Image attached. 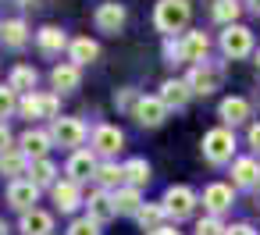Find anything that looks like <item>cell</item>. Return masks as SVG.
Listing matches in <instances>:
<instances>
[{
  "label": "cell",
  "instance_id": "obj_1",
  "mask_svg": "<svg viewBox=\"0 0 260 235\" xmlns=\"http://www.w3.org/2000/svg\"><path fill=\"white\" fill-rule=\"evenodd\" d=\"M189 18H192L189 0H157L153 8V25L157 32H164V40H175V32H185Z\"/></svg>",
  "mask_w": 260,
  "mask_h": 235
},
{
  "label": "cell",
  "instance_id": "obj_2",
  "mask_svg": "<svg viewBox=\"0 0 260 235\" xmlns=\"http://www.w3.org/2000/svg\"><path fill=\"white\" fill-rule=\"evenodd\" d=\"M200 153H203V160H207V164H214V167H221V164L235 160V132H232V128H224V125H221V128L203 132Z\"/></svg>",
  "mask_w": 260,
  "mask_h": 235
},
{
  "label": "cell",
  "instance_id": "obj_3",
  "mask_svg": "<svg viewBox=\"0 0 260 235\" xmlns=\"http://www.w3.org/2000/svg\"><path fill=\"white\" fill-rule=\"evenodd\" d=\"M18 114L36 121V118H50L57 121L61 118V96L57 93H25L22 104H18Z\"/></svg>",
  "mask_w": 260,
  "mask_h": 235
},
{
  "label": "cell",
  "instance_id": "obj_4",
  "mask_svg": "<svg viewBox=\"0 0 260 235\" xmlns=\"http://www.w3.org/2000/svg\"><path fill=\"white\" fill-rule=\"evenodd\" d=\"M50 136H54V146H68L75 153L89 139V128L82 118H57V121H50Z\"/></svg>",
  "mask_w": 260,
  "mask_h": 235
},
{
  "label": "cell",
  "instance_id": "obj_5",
  "mask_svg": "<svg viewBox=\"0 0 260 235\" xmlns=\"http://www.w3.org/2000/svg\"><path fill=\"white\" fill-rule=\"evenodd\" d=\"M164 210H168V217L171 221H185V217H192L196 214V207H200V196L189 189V185H168V192H164Z\"/></svg>",
  "mask_w": 260,
  "mask_h": 235
},
{
  "label": "cell",
  "instance_id": "obj_6",
  "mask_svg": "<svg viewBox=\"0 0 260 235\" xmlns=\"http://www.w3.org/2000/svg\"><path fill=\"white\" fill-rule=\"evenodd\" d=\"M89 150L96 153V157H104V160H114L118 153H121V146H125V132L118 128V125H96L93 128V136H89Z\"/></svg>",
  "mask_w": 260,
  "mask_h": 235
},
{
  "label": "cell",
  "instance_id": "obj_7",
  "mask_svg": "<svg viewBox=\"0 0 260 235\" xmlns=\"http://www.w3.org/2000/svg\"><path fill=\"white\" fill-rule=\"evenodd\" d=\"M125 22H128V11H125V4H118V0H104V4H96V11H93V25L100 32H107V36H118L125 29Z\"/></svg>",
  "mask_w": 260,
  "mask_h": 235
},
{
  "label": "cell",
  "instance_id": "obj_8",
  "mask_svg": "<svg viewBox=\"0 0 260 235\" xmlns=\"http://www.w3.org/2000/svg\"><path fill=\"white\" fill-rule=\"evenodd\" d=\"M221 54L228 61H239V57H249L253 54V32L246 25H228L221 32Z\"/></svg>",
  "mask_w": 260,
  "mask_h": 235
},
{
  "label": "cell",
  "instance_id": "obj_9",
  "mask_svg": "<svg viewBox=\"0 0 260 235\" xmlns=\"http://www.w3.org/2000/svg\"><path fill=\"white\" fill-rule=\"evenodd\" d=\"M200 203L207 207V214L221 217V214H228V210H232V203H235V185H228V182H210V185L203 189Z\"/></svg>",
  "mask_w": 260,
  "mask_h": 235
},
{
  "label": "cell",
  "instance_id": "obj_10",
  "mask_svg": "<svg viewBox=\"0 0 260 235\" xmlns=\"http://www.w3.org/2000/svg\"><path fill=\"white\" fill-rule=\"evenodd\" d=\"M185 82H189V89H192L196 96H210V93L221 86V68H214L210 61L192 64V68H189V75H185Z\"/></svg>",
  "mask_w": 260,
  "mask_h": 235
},
{
  "label": "cell",
  "instance_id": "obj_11",
  "mask_svg": "<svg viewBox=\"0 0 260 235\" xmlns=\"http://www.w3.org/2000/svg\"><path fill=\"white\" fill-rule=\"evenodd\" d=\"M96 167H100V160H96V153L93 150H75L72 157H68V164H64V175L72 178V182H89V178H96Z\"/></svg>",
  "mask_w": 260,
  "mask_h": 235
},
{
  "label": "cell",
  "instance_id": "obj_12",
  "mask_svg": "<svg viewBox=\"0 0 260 235\" xmlns=\"http://www.w3.org/2000/svg\"><path fill=\"white\" fill-rule=\"evenodd\" d=\"M50 146H54V136H50L47 128H25V132L18 136V150H22L29 160H43V157L50 153Z\"/></svg>",
  "mask_w": 260,
  "mask_h": 235
},
{
  "label": "cell",
  "instance_id": "obj_13",
  "mask_svg": "<svg viewBox=\"0 0 260 235\" xmlns=\"http://www.w3.org/2000/svg\"><path fill=\"white\" fill-rule=\"evenodd\" d=\"M132 118H136V125H143V128H157V125H164L168 107H164V100H160V96H139V104H136Z\"/></svg>",
  "mask_w": 260,
  "mask_h": 235
},
{
  "label": "cell",
  "instance_id": "obj_14",
  "mask_svg": "<svg viewBox=\"0 0 260 235\" xmlns=\"http://www.w3.org/2000/svg\"><path fill=\"white\" fill-rule=\"evenodd\" d=\"M8 203H11L18 214H29V210H36V203H40V185H32L29 178H18V182H11V185H8Z\"/></svg>",
  "mask_w": 260,
  "mask_h": 235
},
{
  "label": "cell",
  "instance_id": "obj_15",
  "mask_svg": "<svg viewBox=\"0 0 260 235\" xmlns=\"http://www.w3.org/2000/svg\"><path fill=\"white\" fill-rule=\"evenodd\" d=\"M50 199H54V207L61 210V214H72V210H79L86 199H82V185L79 182H72V178H61L54 189H50Z\"/></svg>",
  "mask_w": 260,
  "mask_h": 235
},
{
  "label": "cell",
  "instance_id": "obj_16",
  "mask_svg": "<svg viewBox=\"0 0 260 235\" xmlns=\"http://www.w3.org/2000/svg\"><path fill=\"white\" fill-rule=\"evenodd\" d=\"M86 217H93L96 224H107L111 217H118L114 192H107V189H93V192H89V199H86Z\"/></svg>",
  "mask_w": 260,
  "mask_h": 235
},
{
  "label": "cell",
  "instance_id": "obj_17",
  "mask_svg": "<svg viewBox=\"0 0 260 235\" xmlns=\"http://www.w3.org/2000/svg\"><path fill=\"white\" fill-rule=\"evenodd\" d=\"M79 82H82V68H79V64H72V61L54 64V72H50V86H54L57 96H61V93H75Z\"/></svg>",
  "mask_w": 260,
  "mask_h": 235
},
{
  "label": "cell",
  "instance_id": "obj_18",
  "mask_svg": "<svg viewBox=\"0 0 260 235\" xmlns=\"http://www.w3.org/2000/svg\"><path fill=\"white\" fill-rule=\"evenodd\" d=\"M217 118H221L224 128L235 132V125H242V121L249 118V100H246V96H224V100L217 104Z\"/></svg>",
  "mask_w": 260,
  "mask_h": 235
},
{
  "label": "cell",
  "instance_id": "obj_19",
  "mask_svg": "<svg viewBox=\"0 0 260 235\" xmlns=\"http://www.w3.org/2000/svg\"><path fill=\"white\" fill-rule=\"evenodd\" d=\"M232 185H235V189H253V185H260V160H256V157H235V160H232Z\"/></svg>",
  "mask_w": 260,
  "mask_h": 235
},
{
  "label": "cell",
  "instance_id": "obj_20",
  "mask_svg": "<svg viewBox=\"0 0 260 235\" xmlns=\"http://www.w3.org/2000/svg\"><path fill=\"white\" fill-rule=\"evenodd\" d=\"M157 96L164 100V107H168V111H182V107L189 104L192 89H189V82H185V79H164Z\"/></svg>",
  "mask_w": 260,
  "mask_h": 235
},
{
  "label": "cell",
  "instance_id": "obj_21",
  "mask_svg": "<svg viewBox=\"0 0 260 235\" xmlns=\"http://www.w3.org/2000/svg\"><path fill=\"white\" fill-rule=\"evenodd\" d=\"M36 43H40V50H43L47 57H57L61 50L72 47V40H68L64 29H57V25H43V29L36 32Z\"/></svg>",
  "mask_w": 260,
  "mask_h": 235
},
{
  "label": "cell",
  "instance_id": "obj_22",
  "mask_svg": "<svg viewBox=\"0 0 260 235\" xmlns=\"http://www.w3.org/2000/svg\"><path fill=\"white\" fill-rule=\"evenodd\" d=\"M18 231L22 235H50L54 231V214L50 210H29V214H22V221H18Z\"/></svg>",
  "mask_w": 260,
  "mask_h": 235
},
{
  "label": "cell",
  "instance_id": "obj_23",
  "mask_svg": "<svg viewBox=\"0 0 260 235\" xmlns=\"http://www.w3.org/2000/svg\"><path fill=\"white\" fill-rule=\"evenodd\" d=\"M0 43H4L8 50H22L29 43V25L22 18H8V22H0Z\"/></svg>",
  "mask_w": 260,
  "mask_h": 235
},
{
  "label": "cell",
  "instance_id": "obj_24",
  "mask_svg": "<svg viewBox=\"0 0 260 235\" xmlns=\"http://www.w3.org/2000/svg\"><path fill=\"white\" fill-rule=\"evenodd\" d=\"M182 47H185V61L203 64V61H207V54H210V36H207L203 29L185 32V36H182Z\"/></svg>",
  "mask_w": 260,
  "mask_h": 235
},
{
  "label": "cell",
  "instance_id": "obj_25",
  "mask_svg": "<svg viewBox=\"0 0 260 235\" xmlns=\"http://www.w3.org/2000/svg\"><path fill=\"white\" fill-rule=\"evenodd\" d=\"M96 57H100L96 40H89V36H75V40H72V47H68V61H72V64L86 68V64H93Z\"/></svg>",
  "mask_w": 260,
  "mask_h": 235
},
{
  "label": "cell",
  "instance_id": "obj_26",
  "mask_svg": "<svg viewBox=\"0 0 260 235\" xmlns=\"http://www.w3.org/2000/svg\"><path fill=\"white\" fill-rule=\"evenodd\" d=\"M121 167H125V185H132V189H143L153 178V167H150L146 157H128Z\"/></svg>",
  "mask_w": 260,
  "mask_h": 235
},
{
  "label": "cell",
  "instance_id": "obj_27",
  "mask_svg": "<svg viewBox=\"0 0 260 235\" xmlns=\"http://www.w3.org/2000/svg\"><path fill=\"white\" fill-rule=\"evenodd\" d=\"M29 164H32V160H29L18 146H11L8 153H0V175H8L11 182H18L22 175H29Z\"/></svg>",
  "mask_w": 260,
  "mask_h": 235
},
{
  "label": "cell",
  "instance_id": "obj_28",
  "mask_svg": "<svg viewBox=\"0 0 260 235\" xmlns=\"http://www.w3.org/2000/svg\"><path fill=\"white\" fill-rule=\"evenodd\" d=\"M36 82H40V72H36L32 64H15V68H11V79H8V86H11L18 96H25V93H36Z\"/></svg>",
  "mask_w": 260,
  "mask_h": 235
},
{
  "label": "cell",
  "instance_id": "obj_29",
  "mask_svg": "<svg viewBox=\"0 0 260 235\" xmlns=\"http://www.w3.org/2000/svg\"><path fill=\"white\" fill-rule=\"evenodd\" d=\"M96 185L107 189V192H118V189L125 185V167H121L118 160H100V167H96Z\"/></svg>",
  "mask_w": 260,
  "mask_h": 235
},
{
  "label": "cell",
  "instance_id": "obj_30",
  "mask_svg": "<svg viewBox=\"0 0 260 235\" xmlns=\"http://www.w3.org/2000/svg\"><path fill=\"white\" fill-rule=\"evenodd\" d=\"M57 175H61V171H57V164H54L50 157H43V160H32V164H29V182H32V185H40V189H43V185H50V189H54V185L61 182Z\"/></svg>",
  "mask_w": 260,
  "mask_h": 235
},
{
  "label": "cell",
  "instance_id": "obj_31",
  "mask_svg": "<svg viewBox=\"0 0 260 235\" xmlns=\"http://www.w3.org/2000/svg\"><path fill=\"white\" fill-rule=\"evenodd\" d=\"M239 15H242V4L239 0H214V8H210V18L217 25H239Z\"/></svg>",
  "mask_w": 260,
  "mask_h": 235
},
{
  "label": "cell",
  "instance_id": "obj_32",
  "mask_svg": "<svg viewBox=\"0 0 260 235\" xmlns=\"http://www.w3.org/2000/svg\"><path fill=\"white\" fill-rule=\"evenodd\" d=\"M164 217H168L164 203H143V210L136 214V221H139L143 231H157V228H164Z\"/></svg>",
  "mask_w": 260,
  "mask_h": 235
},
{
  "label": "cell",
  "instance_id": "obj_33",
  "mask_svg": "<svg viewBox=\"0 0 260 235\" xmlns=\"http://www.w3.org/2000/svg\"><path fill=\"white\" fill-rule=\"evenodd\" d=\"M114 207H118V214H139L143 210V196H139V189H132V185H121L118 192H114Z\"/></svg>",
  "mask_w": 260,
  "mask_h": 235
},
{
  "label": "cell",
  "instance_id": "obj_34",
  "mask_svg": "<svg viewBox=\"0 0 260 235\" xmlns=\"http://www.w3.org/2000/svg\"><path fill=\"white\" fill-rule=\"evenodd\" d=\"M18 104H22V96H18L11 86H0V121L11 118V114L18 111Z\"/></svg>",
  "mask_w": 260,
  "mask_h": 235
},
{
  "label": "cell",
  "instance_id": "obj_35",
  "mask_svg": "<svg viewBox=\"0 0 260 235\" xmlns=\"http://www.w3.org/2000/svg\"><path fill=\"white\" fill-rule=\"evenodd\" d=\"M228 228L221 224V217H214V214H207V217H200L196 221V235H224Z\"/></svg>",
  "mask_w": 260,
  "mask_h": 235
},
{
  "label": "cell",
  "instance_id": "obj_36",
  "mask_svg": "<svg viewBox=\"0 0 260 235\" xmlns=\"http://www.w3.org/2000/svg\"><path fill=\"white\" fill-rule=\"evenodd\" d=\"M68 235H100V224L93 217H75L68 224Z\"/></svg>",
  "mask_w": 260,
  "mask_h": 235
},
{
  "label": "cell",
  "instance_id": "obj_37",
  "mask_svg": "<svg viewBox=\"0 0 260 235\" xmlns=\"http://www.w3.org/2000/svg\"><path fill=\"white\" fill-rule=\"evenodd\" d=\"M164 57H168V64L185 61V47H182V40H164Z\"/></svg>",
  "mask_w": 260,
  "mask_h": 235
},
{
  "label": "cell",
  "instance_id": "obj_38",
  "mask_svg": "<svg viewBox=\"0 0 260 235\" xmlns=\"http://www.w3.org/2000/svg\"><path fill=\"white\" fill-rule=\"evenodd\" d=\"M114 104H118L121 111H128V114H132V111H136V104H139V93H136V89H118V93H114Z\"/></svg>",
  "mask_w": 260,
  "mask_h": 235
},
{
  "label": "cell",
  "instance_id": "obj_39",
  "mask_svg": "<svg viewBox=\"0 0 260 235\" xmlns=\"http://www.w3.org/2000/svg\"><path fill=\"white\" fill-rule=\"evenodd\" d=\"M246 143H249V150H253V153H260V121H253V125H249Z\"/></svg>",
  "mask_w": 260,
  "mask_h": 235
},
{
  "label": "cell",
  "instance_id": "obj_40",
  "mask_svg": "<svg viewBox=\"0 0 260 235\" xmlns=\"http://www.w3.org/2000/svg\"><path fill=\"white\" fill-rule=\"evenodd\" d=\"M11 143H15V136H11L8 121H0V153H8V150H11Z\"/></svg>",
  "mask_w": 260,
  "mask_h": 235
},
{
  "label": "cell",
  "instance_id": "obj_41",
  "mask_svg": "<svg viewBox=\"0 0 260 235\" xmlns=\"http://www.w3.org/2000/svg\"><path fill=\"white\" fill-rule=\"evenodd\" d=\"M224 235H256V228H253V224H246V221H239V224H232Z\"/></svg>",
  "mask_w": 260,
  "mask_h": 235
},
{
  "label": "cell",
  "instance_id": "obj_42",
  "mask_svg": "<svg viewBox=\"0 0 260 235\" xmlns=\"http://www.w3.org/2000/svg\"><path fill=\"white\" fill-rule=\"evenodd\" d=\"M150 235H182V231H178V228H168V224H164V228H157V231H150Z\"/></svg>",
  "mask_w": 260,
  "mask_h": 235
},
{
  "label": "cell",
  "instance_id": "obj_43",
  "mask_svg": "<svg viewBox=\"0 0 260 235\" xmlns=\"http://www.w3.org/2000/svg\"><path fill=\"white\" fill-rule=\"evenodd\" d=\"M246 8H249L253 15H260V0H246Z\"/></svg>",
  "mask_w": 260,
  "mask_h": 235
},
{
  "label": "cell",
  "instance_id": "obj_44",
  "mask_svg": "<svg viewBox=\"0 0 260 235\" xmlns=\"http://www.w3.org/2000/svg\"><path fill=\"white\" fill-rule=\"evenodd\" d=\"M36 4V0H18V8H32Z\"/></svg>",
  "mask_w": 260,
  "mask_h": 235
},
{
  "label": "cell",
  "instance_id": "obj_45",
  "mask_svg": "<svg viewBox=\"0 0 260 235\" xmlns=\"http://www.w3.org/2000/svg\"><path fill=\"white\" fill-rule=\"evenodd\" d=\"M0 235H11V228H8L4 221H0Z\"/></svg>",
  "mask_w": 260,
  "mask_h": 235
},
{
  "label": "cell",
  "instance_id": "obj_46",
  "mask_svg": "<svg viewBox=\"0 0 260 235\" xmlns=\"http://www.w3.org/2000/svg\"><path fill=\"white\" fill-rule=\"evenodd\" d=\"M256 68H260V50H256Z\"/></svg>",
  "mask_w": 260,
  "mask_h": 235
}]
</instances>
